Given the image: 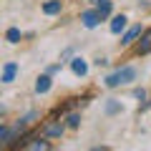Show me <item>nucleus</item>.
I'll list each match as a JSON object with an SVG mask.
<instances>
[{
    "label": "nucleus",
    "mask_w": 151,
    "mask_h": 151,
    "mask_svg": "<svg viewBox=\"0 0 151 151\" xmlns=\"http://www.w3.org/2000/svg\"><path fill=\"white\" fill-rule=\"evenodd\" d=\"M50 91V76H40L35 81V93H48Z\"/></svg>",
    "instance_id": "0eeeda50"
},
{
    "label": "nucleus",
    "mask_w": 151,
    "mask_h": 151,
    "mask_svg": "<svg viewBox=\"0 0 151 151\" xmlns=\"http://www.w3.org/2000/svg\"><path fill=\"white\" fill-rule=\"evenodd\" d=\"M106 111H108V113H116V111H121V106H119V103H113V101H111V103L106 106Z\"/></svg>",
    "instance_id": "4468645a"
},
{
    "label": "nucleus",
    "mask_w": 151,
    "mask_h": 151,
    "mask_svg": "<svg viewBox=\"0 0 151 151\" xmlns=\"http://www.w3.org/2000/svg\"><path fill=\"white\" fill-rule=\"evenodd\" d=\"M78 124H81V116H78V113H70V116H68V126H70V129H76Z\"/></svg>",
    "instance_id": "f8f14e48"
},
{
    "label": "nucleus",
    "mask_w": 151,
    "mask_h": 151,
    "mask_svg": "<svg viewBox=\"0 0 151 151\" xmlns=\"http://www.w3.org/2000/svg\"><path fill=\"white\" fill-rule=\"evenodd\" d=\"M70 68H73V73H76V76H86V73H88L86 60H81V58H73V60H70Z\"/></svg>",
    "instance_id": "423d86ee"
},
{
    "label": "nucleus",
    "mask_w": 151,
    "mask_h": 151,
    "mask_svg": "<svg viewBox=\"0 0 151 151\" xmlns=\"http://www.w3.org/2000/svg\"><path fill=\"white\" fill-rule=\"evenodd\" d=\"M43 13H45V15H55V13H60V0H50V3H45Z\"/></svg>",
    "instance_id": "9d476101"
},
{
    "label": "nucleus",
    "mask_w": 151,
    "mask_h": 151,
    "mask_svg": "<svg viewBox=\"0 0 151 151\" xmlns=\"http://www.w3.org/2000/svg\"><path fill=\"white\" fill-rule=\"evenodd\" d=\"M30 149H50L48 141H35V144H30Z\"/></svg>",
    "instance_id": "ddd939ff"
},
{
    "label": "nucleus",
    "mask_w": 151,
    "mask_h": 151,
    "mask_svg": "<svg viewBox=\"0 0 151 151\" xmlns=\"http://www.w3.org/2000/svg\"><path fill=\"white\" fill-rule=\"evenodd\" d=\"M134 78H136V68L126 65V68H119L116 73L106 76V86L108 88H116V86H124V83H131Z\"/></svg>",
    "instance_id": "f257e3e1"
},
{
    "label": "nucleus",
    "mask_w": 151,
    "mask_h": 151,
    "mask_svg": "<svg viewBox=\"0 0 151 151\" xmlns=\"http://www.w3.org/2000/svg\"><path fill=\"white\" fill-rule=\"evenodd\" d=\"M139 35H141V25H134L131 30H126V35H124V40H121V43H124V45H129V43H134V40H136Z\"/></svg>",
    "instance_id": "6e6552de"
},
{
    "label": "nucleus",
    "mask_w": 151,
    "mask_h": 151,
    "mask_svg": "<svg viewBox=\"0 0 151 151\" xmlns=\"http://www.w3.org/2000/svg\"><path fill=\"white\" fill-rule=\"evenodd\" d=\"M126 20H129L126 15H116V18L111 20V33H121V30L126 28Z\"/></svg>",
    "instance_id": "1a4fd4ad"
},
{
    "label": "nucleus",
    "mask_w": 151,
    "mask_h": 151,
    "mask_svg": "<svg viewBox=\"0 0 151 151\" xmlns=\"http://www.w3.org/2000/svg\"><path fill=\"white\" fill-rule=\"evenodd\" d=\"M139 53H141V55L151 53V28H149V30H144V33H141V43H139Z\"/></svg>",
    "instance_id": "39448f33"
},
{
    "label": "nucleus",
    "mask_w": 151,
    "mask_h": 151,
    "mask_svg": "<svg viewBox=\"0 0 151 151\" xmlns=\"http://www.w3.org/2000/svg\"><path fill=\"white\" fill-rule=\"evenodd\" d=\"M63 131H65L63 124H58V121H50V124H45L43 134H45V136H63Z\"/></svg>",
    "instance_id": "20e7f679"
},
{
    "label": "nucleus",
    "mask_w": 151,
    "mask_h": 151,
    "mask_svg": "<svg viewBox=\"0 0 151 151\" xmlns=\"http://www.w3.org/2000/svg\"><path fill=\"white\" fill-rule=\"evenodd\" d=\"M5 38H8V43H18V40H20V30H18V28H8Z\"/></svg>",
    "instance_id": "9b49d317"
},
{
    "label": "nucleus",
    "mask_w": 151,
    "mask_h": 151,
    "mask_svg": "<svg viewBox=\"0 0 151 151\" xmlns=\"http://www.w3.org/2000/svg\"><path fill=\"white\" fill-rule=\"evenodd\" d=\"M81 20H83V25H86V28H96L103 18H101V13H98V10H86L81 15Z\"/></svg>",
    "instance_id": "f03ea898"
},
{
    "label": "nucleus",
    "mask_w": 151,
    "mask_h": 151,
    "mask_svg": "<svg viewBox=\"0 0 151 151\" xmlns=\"http://www.w3.org/2000/svg\"><path fill=\"white\" fill-rule=\"evenodd\" d=\"M15 73H18V65L10 60V63L3 65V78H0V81H3V83H13V81H15Z\"/></svg>",
    "instance_id": "7ed1b4c3"
}]
</instances>
